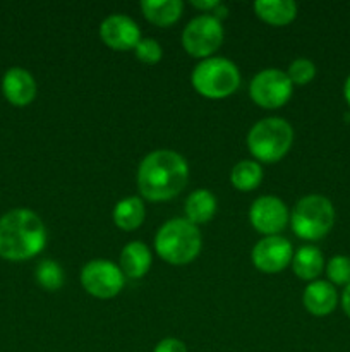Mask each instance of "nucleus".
I'll return each mask as SVG.
<instances>
[{"mask_svg": "<svg viewBox=\"0 0 350 352\" xmlns=\"http://www.w3.org/2000/svg\"><path fill=\"white\" fill-rule=\"evenodd\" d=\"M189 165L180 153L156 150L143 158L137 168V188L150 201H167L185 188Z\"/></svg>", "mask_w": 350, "mask_h": 352, "instance_id": "obj_1", "label": "nucleus"}, {"mask_svg": "<svg viewBox=\"0 0 350 352\" xmlns=\"http://www.w3.org/2000/svg\"><path fill=\"white\" fill-rule=\"evenodd\" d=\"M47 244V229L27 208H14L0 217V258L24 261L34 258Z\"/></svg>", "mask_w": 350, "mask_h": 352, "instance_id": "obj_2", "label": "nucleus"}, {"mask_svg": "<svg viewBox=\"0 0 350 352\" xmlns=\"http://www.w3.org/2000/svg\"><path fill=\"white\" fill-rule=\"evenodd\" d=\"M202 246L199 227L187 219H170L158 229L154 250L168 265H187L198 258Z\"/></svg>", "mask_w": 350, "mask_h": 352, "instance_id": "obj_3", "label": "nucleus"}, {"mask_svg": "<svg viewBox=\"0 0 350 352\" xmlns=\"http://www.w3.org/2000/svg\"><path fill=\"white\" fill-rule=\"evenodd\" d=\"M294 141V129L281 117H266L250 127L247 146L259 162L273 164L288 153Z\"/></svg>", "mask_w": 350, "mask_h": 352, "instance_id": "obj_4", "label": "nucleus"}, {"mask_svg": "<svg viewBox=\"0 0 350 352\" xmlns=\"http://www.w3.org/2000/svg\"><path fill=\"white\" fill-rule=\"evenodd\" d=\"M196 91L209 100H223L240 86L239 67L223 57H209L199 62L191 74Z\"/></svg>", "mask_w": 350, "mask_h": 352, "instance_id": "obj_5", "label": "nucleus"}, {"mask_svg": "<svg viewBox=\"0 0 350 352\" xmlns=\"http://www.w3.org/2000/svg\"><path fill=\"white\" fill-rule=\"evenodd\" d=\"M292 230L305 241H319L335 223V206L326 196L307 195L295 203L290 215Z\"/></svg>", "mask_w": 350, "mask_h": 352, "instance_id": "obj_6", "label": "nucleus"}, {"mask_svg": "<svg viewBox=\"0 0 350 352\" xmlns=\"http://www.w3.org/2000/svg\"><path fill=\"white\" fill-rule=\"evenodd\" d=\"M223 24L215 16L202 14L194 17L182 33L185 52L196 58H209L223 43Z\"/></svg>", "mask_w": 350, "mask_h": 352, "instance_id": "obj_7", "label": "nucleus"}, {"mask_svg": "<svg viewBox=\"0 0 350 352\" xmlns=\"http://www.w3.org/2000/svg\"><path fill=\"white\" fill-rule=\"evenodd\" d=\"M294 85L281 69H263L253 78L249 95L256 105L263 109H278L290 100Z\"/></svg>", "mask_w": 350, "mask_h": 352, "instance_id": "obj_8", "label": "nucleus"}, {"mask_svg": "<svg viewBox=\"0 0 350 352\" xmlns=\"http://www.w3.org/2000/svg\"><path fill=\"white\" fill-rule=\"evenodd\" d=\"M126 275L119 265L108 260H91L82 267L81 284L88 294L98 299H112L122 291Z\"/></svg>", "mask_w": 350, "mask_h": 352, "instance_id": "obj_9", "label": "nucleus"}, {"mask_svg": "<svg viewBox=\"0 0 350 352\" xmlns=\"http://www.w3.org/2000/svg\"><path fill=\"white\" fill-rule=\"evenodd\" d=\"M294 248L288 239L281 236H264L253 248L250 260L257 270L264 274H278L292 263Z\"/></svg>", "mask_w": 350, "mask_h": 352, "instance_id": "obj_10", "label": "nucleus"}, {"mask_svg": "<svg viewBox=\"0 0 350 352\" xmlns=\"http://www.w3.org/2000/svg\"><path fill=\"white\" fill-rule=\"evenodd\" d=\"M249 220L257 232L278 236L288 223V210L277 196H261L250 205Z\"/></svg>", "mask_w": 350, "mask_h": 352, "instance_id": "obj_11", "label": "nucleus"}, {"mask_svg": "<svg viewBox=\"0 0 350 352\" xmlns=\"http://www.w3.org/2000/svg\"><path fill=\"white\" fill-rule=\"evenodd\" d=\"M100 38L113 50H134L141 41V30L132 17L112 14L100 24Z\"/></svg>", "mask_w": 350, "mask_h": 352, "instance_id": "obj_12", "label": "nucleus"}, {"mask_svg": "<svg viewBox=\"0 0 350 352\" xmlns=\"http://www.w3.org/2000/svg\"><path fill=\"white\" fill-rule=\"evenodd\" d=\"M36 81L26 69L10 67L3 74L2 91L12 105L24 107L31 103L36 96Z\"/></svg>", "mask_w": 350, "mask_h": 352, "instance_id": "obj_13", "label": "nucleus"}, {"mask_svg": "<svg viewBox=\"0 0 350 352\" xmlns=\"http://www.w3.org/2000/svg\"><path fill=\"white\" fill-rule=\"evenodd\" d=\"M302 302L311 315L328 316L338 305V292L328 280H314L305 287Z\"/></svg>", "mask_w": 350, "mask_h": 352, "instance_id": "obj_14", "label": "nucleus"}, {"mask_svg": "<svg viewBox=\"0 0 350 352\" xmlns=\"http://www.w3.org/2000/svg\"><path fill=\"white\" fill-rule=\"evenodd\" d=\"M151 268V251L141 241H130L120 253V270L126 277L141 278Z\"/></svg>", "mask_w": 350, "mask_h": 352, "instance_id": "obj_15", "label": "nucleus"}, {"mask_svg": "<svg viewBox=\"0 0 350 352\" xmlns=\"http://www.w3.org/2000/svg\"><path fill=\"white\" fill-rule=\"evenodd\" d=\"M253 7L259 19L273 26L290 24L297 16V3L292 0H256Z\"/></svg>", "mask_w": 350, "mask_h": 352, "instance_id": "obj_16", "label": "nucleus"}, {"mask_svg": "<svg viewBox=\"0 0 350 352\" xmlns=\"http://www.w3.org/2000/svg\"><path fill=\"white\" fill-rule=\"evenodd\" d=\"M141 10L150 23L167 28L180 19L184 3L180 0H143Z\"/></svg>", "mask_w": 350, "mask_h": 352, "instance_id": "obj_17", "label": "nucleus"}, {"mask_svg": "<svg viewBox=\"0 0 350 352\" xmlns=\"http://www.w3.org/2000/svg\"><path fill=\"white\" fill-rule=\"evenodd\" d=\"M216 213V198L209 189H196L185 199V219L194 226L208 223Z\"/></svg>", "mask_w": 350, "mask_h": 352, "instance_id": "obj_18", "label": "nucleus"}, {"mask_svg": "<svg viewBox=\"0 0 350 352\" xmlns=\"http://www.w3.org/2000/svg\"><path fill=\"white\" fill-rule=\"evenodd\" d=\"M292 268L301 280L314 282L325 270V256L318 248L302 246L297 253H294Z\"/></svg>", "mask_w": 350, "mask_h": 352, "instance_id": "obj_19", "label": "nucleus"}, {"mask_svg": "<svg viewBox=\"0 0 350 352\" xmlns=\"http://www.w3.org/2000/svg\"><path fill=\"white\" fill-rule=\"evenodd\" d=\"M146 217V208H144L143 199L137 196H129V198L120 199L113 208V222L122 230H134L144 222Z\"/></svg>", "mask_w": 350, "mask_h": 352, "instance_id": "obj_20", "label": "nucleus"}, {"mask_svg": "<svg viewBox=\"0 0 350 352\" xmlns=\"http://www.w3.org/2000/svg\"><path fill=\"white\" fill-rule=\"evenodd\" d=\"M263 181V168L254 160H242L233 165L230 182L239 191H253Z\"/></svg>", "mask_w": 350, "mask_h": 352, "instance_id": "obj_21", "label": "nucleus"}, {"mask_svg": "<svg viewBox=\"0 0 350 352\" xmlns=\"http://www.w3.org/2000/svg\"><path fill=\"white\" fill-rule=\"evenodd\" d=\"M36 282L45 289V291H58L64 285V270L60 265L54 260H43L34 270Z\"/></svg>", "mask_w": 350, "mask_h": 352, "instance_id": "obj_22", "label": "nucleus"}, {"mask_svg": "<svg viewBox=\"0 0 350 352\" xmlns=\"http://www.w3.org/2000/svg\"><path fill=\"white\" fill-rule=\"evenodd\" d=\"M328 282L333 285H350V256L336 254L326 263Z\"/></svg>", "mask_w": 350, "mask_h": 352, "instance_id": "obj_23", "label": "nucleus"}, {"mask_svg": "<svg viewBox=\"0 0 350 352\" xmlns=\"http://www.w3.org/2000/svg\"><path fill=\"white\" fill-rule=\"evenodd\" d=\"M287 76L292 81V85L305 86L307 82H311L316 76L314 62L309 60V58H295V60L288 65Z\"/></svg>", "mask_w": 350, "mask_h": 352, "instance_id": "obj_24", "label": "nucleus"}, {"mask_svg": "<svg viewBox=\"0 0 350 352\" xmlns=\"http://www.w3.org/2000/svg\"><path fill=\"white\" fill-rule=\"evenodd\" d=\"M134 52H136V57L143 64H156V62L161 60V55H163L160 43L154 38H141Z\"/></svg>", "mask_w": 350, "mask_h": 352, "instance_id": "obj_25", "label": "nucleus"}, {"mask_svg": "<svg viewBox=\"0 0 350 352\" xmlns=\"http://www.w3.org/2000/svg\"><path fill=\"white\" fill-rule=\"evenodd\" d=\"M153 352H189L185 344L182 340L175 339V337H167V339L160 340L154 347Z\"/></svg>", "mask_w": 350, "mask_h": 352, "instance_id": "obj_26", "label": "nucleus"}, {"mask_svg": "<svg viewBox=\"0 0 350 352\" xmlns=\"http://www.w3.org/2000/svg\"><path fill=\"white\" fill-rule=\"evenodd\" d=\"M220 0H192V6L201 10H215L220 6Z\"/></svg>", "mask_w": 350, "mask_h": 352, "instance_id": "obj_27", "label": "nucleus"}, {"mask_svg": "<svg viewBox=\"0 0 350 352\" xmlns=\"http://www.w3.org/2000/svg\"><path fill=\"white\" fill-rule=\"evenodd\" d=\"M342 308H343V311H345V315L350 318V285H347V287L343 289Z\"/></svg>", "mask_w": 350, "mask_h": 352, "instance_id": "obj_28", "label": "nucleus"}, {"mask_svg": "<svg viewBox=\"0 0 350 352\" xmlns=\"http://www.w3.org/2000/svg\"><path fill=\"white\" fill-rule=\"evenodd\" d=\"M343 96H345L347 105L350 107V76L345 79V85H343Z\"/></svg>", "mask_w": 350, "mask_h": 352, "instance_id": "obj_29", "label": "nucleus"}]
</instances>
